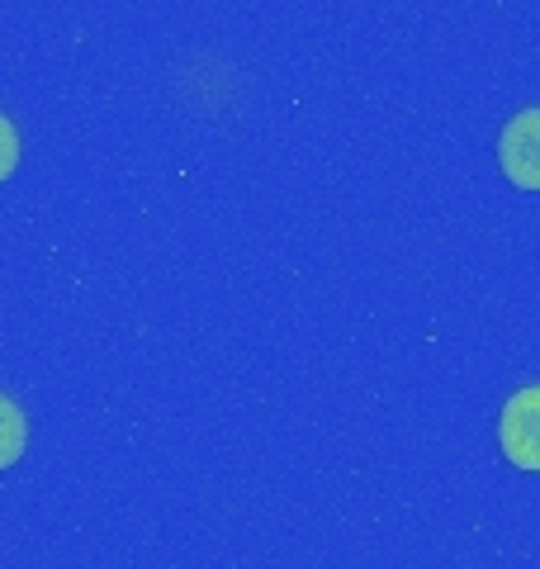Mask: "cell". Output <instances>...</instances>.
<instances>
[{"label": "cell", "mask_w": 540, "mask_h": 569, "mask_svg": "<svg viewBox=\"0 0 540 569\" xmlns=\"http://www.w3.org/2000/svg\"><path fill=\"white\" fill-rule=\"evenodd\" d=\"M498 447L517 470L540 475V385H527L502 403L498 413Z\"/></svg>", "instance_id": "cell-1"}, {"label": "cell", "mask_w": 540, "mask_h": 569, "mask_svg": "<svg viewBox=\"0 0 540 569\" xmlns=\"http://www.w3.org/2000/svg\"><path fill=\"white\" fill-rule=\"evenodd\" d=\"M498 167L512 186L540 190V104L517 110L498 133Z\"/></svg>", "instance_id": "cell-2"}, {"label": "cell", "mask_w": 540, "mask_h": 569, "mask_svg": "<svg viewBox=\"0 0 540 569\" xmlns=\"http://www.w3.org/2000/svg\"><path fill=\"white\" fill-rule=\"evenodd\" d=\"M24 441H29L24 408L14 403L10 395H0V470H10L14 460L24 456Z\"/></svg>", "instance_id": "cell-3"}, {"label": "cell", "mask_w": 540, "mask_h": 569, "mask_svg": "<svg viewBox=\"0 0 540 569\" xmlns=\"http://www.w3.org/2000/svg\"><path fill=\"white\" fill-rule=\"evenodd\" d=\"M20 167V133H14V123L0 114V181Z\"/></svg>", "instance_id": "cell-4"}]
</instances>
